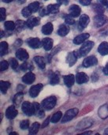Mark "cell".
<instances>
[{"label": "cell", "mask_w": 108, "mask_h": 135, "mask_svg": "<svg viewBox=\"0 0 108 135\" xmlns=\"http://www.w3.org/2000/svg\"><path fill=\"white\" fill-rule=\"evenodd\" d=\"M56 103H57L56 97H47V98L44 99L42 101L41 106H42V108L44 110L50 111V110H51L52 108H55V106L56 105Z\"/></svg>", "instance_id": "1"}, {"label": "cell", "mask_w": 108, "mask_h": 135, "mask_svg": "<svg viewBox=\"0 0 108 135\" xmlns=\"http://www.w3.org/2000/svg\"><path fill=\"white\" fill-rule=\"evenodd\" d=\"M94 46V43L92 41H87L85 42L81 47V49L78 51V54L80 57H83L87 55V54L92 50V48Z\"/></svg>", "instance_id": "2"}, {"label": "cell", "mask_w": 108, "mask_h": 135, "mask_svg": "<svg viewBox=\"0 0 108 135\" xmlns=\"http://www.w3.org/2000/svg\"><path fill=\"white\" fill-rule=\"evenodd\" d=\"M21 108H22L23 112L28 116H32V115L36 113L33 104H31L28 101H25L22 104Z\"/></svg>", "instance_id": "3"}, {"label": "cell", "mask_w": 108, "mask_h": 135, "mask_svg": "<svg viewBox=\"0 0 108 135\" xmlns=\"http://www.w3.org/2000/svg\"><path fill=\"white\" fill-rule=\"evenodd\" d=\"M77 114H78V109L77 108H72V109L67 111L66 112V114L64 115V116L62 117V123H65L66 122H69V121L72 120Z\"/></svg>", "instance_id": "4"}, {"label": "cell", "mask_w": 108, "mask_h": 135, "mask_svg": "<svg viewBox=\"0 0 108 135\" xmlns=\"http://www.w3.org/2000/svg\"><path fill=\"white\" fill-rule=\"evenodd\" d=\"M107 21V17L102 14H98L94 17V23L96 27H101Z\"/></svg>", "instance_id": "5"}, {"label": "cell", "mask_w": 108, "mask_h": 135, "mask_svg": "<svg viewBox=\"0 0 108 135\" xmlns=\"http://www.w3.org/2000/svg\"><path fill=\"white\" fill-rule=\"evenodd\" d=\"M78 57H80L79 54H78V51L70 52L68 55V56H67V62L69 63L70 66H73L76 63L77 59Z\"/></svg>", "instance_id": "6"}, {"label": "cell", "mask_w": 108, "mask_h": 135, "mask_svg": "<svg viewBox=\"0 0 108 135\" xmlns=\"http://www.w3.org/2000/svg\"><path fill=\"white\" fill-rule=\"evenodd\" d=\"M98 62V60L95 57V56H89L87 57L84 62H83V66L86 68L88 67H90L92 66H94V65H96Z\"/></svg>", "instance_id": "7"}, {"label": "cell", "mask_w": 108, "mask_h": 135, "mask_svg": "<svg viewBox=\"0 0 108 135\" xmlns=\"http://www.w3.org/2000/svg\"><path fill=\"white\" fill-rule=\"evenodd\" d=\"M43 89V85L42 84H38L36 85H33L31 87L30 90H29V94L31 96V97H36L39 93H40L41 89Z\"/></svg>", "instance_id": "8"}, {"label": "cell", "mask_w": 108, "mask_h": 135, "mask_svg": "<svg viewBox=\"0 0 108 135\" xmlns=\"http://www.w3.org/2000/svg\"><path fill=\"white\" fill-rule=\"evenodd\" d=\"M27 43L28 44L29 47H31L32 48H40L42 45V43L40 42V40L38 38H29L27 40Z\"/></svg>", "instance_id": "9"}, {"label": "cell", "mask_w": 108, "mask_h": 135, "mask_svg": "<svg viewBox=\"0 0 108 135\" xmlns=\"http://www.w3.org/2000/svg\"><path fill=\"white\" fill-rule=\"evenodd\" d=\"M36 79V76L32 72H28L27 74H25L23 78H22V81L24 84H27V85H29V84H32L34 82Z\"/></svg>", "instance_id": "10"}, {"label": "cell", "mask_w": 108, "mask_h": 135, "mask_svg": "<svg viewBox=\"0 0 108 135\" xmlns=\"http://www.w3.org/2000/svg\"><path fill=\"white\" fill-rule=\"evenodd\" d=\"M16 56L18 59L21 61H25L26 59H28V54L26 50L20 48L16 51Z\"/></svg>", "instance_id": "11"}, {"label": "cell", "mask_w": 108, "mask_h": 135, "mask_svg": "<svg viewBox=\"0 0 108 135\" xmlns=\"http://www.w3.org/2000/svg\"><path fill=\"white\" fill-rule=\"evenodd\" d=\"M17 115V109L14 108V106H10L7 108L6 112V116L7 119H14Z\"/></svg>", "instance_id": "12"}, {"label": "cell", "mask_w": 108, "mask_h": 135, "mask_svg": "<svg viewBox=\"0 0 108 135\" xmlns=\"http://www.w3.org/2000/svg\"><path fill=\"white\" fill-rule=\"evenodd\" d=\"M69 13L73 17H77L81 14V8L77 5H72L69 9Z\"/></svg>", "instance_id": "13"}, {"label": "cell", "mask_w": 108, "mask_h": 135, "mask_svg": "<svg viewBox=\"0 0 108 135\" xmlns=\"http://www.w3.org/2000/svg\"><path fill=\"white\" fill-rule=\"evenodd\" d=\"M89 21H90V19L88 15H86V14L81 15V17H80V20H79V28L81 29L86 28L89 23Z\"/></svg>", "instance_id": "14"}, {"label": "cell", "mask_w": 108, "mask_h": 135, "mask_svg": "<svg viewBox=\"0 0 108 135\" xmlns=\"http://www.w3.org/2000/svg\"><path fill=\"white\" fill-rule=\"evenodd\" d=\"M89 81V77L85 73H78L76 75V81L77 84H84L88 82Z\"/></svg>", "instance_id": "15"}, {"label": "cell", "mask_w": 108, "mask_h": 135, "mask_svg": "<svg viewBox=\"0 0 108 135\" xmlns=\"http://www.w3.org/2000/svg\"><path fill=\"white\" fill-rule=\"evenodd\" d=\"M89 38V33H83V34H81V35L77 36V37H75L73 40V43L75 44H81V43H83L85 40H88Z\"/></svg>", "instance_id": "16"}, {"label": "cell", "mask_w": 108, "mask_h": 135, "mask_svg": "<svg viewBox=\"0 0 108 135\" xmlns=\"http://www.w3.org/2000/svg\"><path fill=\"white\" fill-rule=\"evenodd\" d=\"M63 78H64V83L67 87H71L74 84V81H75L74 75H73V74L66 75L63 77Z\"/></svg>", "instance_id": "17"}, {"label": "cell", "mask_w": 108, "mask_h": 135, "mask_svg": "<svg viewBox=\"0 0 108 135\" xmlns=\"http://www.w3.org/2000/svg\"><path fill=\"white\" fill-rule=\"evenodd\" d=\"M42 46L46 51H50L53 47V40L51 38H44L42 41Z\"/></svg>", "instance_id": "18"}, {"label": "cell", "mask_w": 108, "mask_h": 135, "mask_svg": "<svg viewBox=\"0 0 108 135\" xmlns=\"http://www.w3.org/2000/svg\"><path fill=\"white\" fill-rule=\"evenodd\" d=\"M39 24H40V19H39L38 17H31V18H29V19L26 21V23H25V25H26L29 28H32L33 27L38 25Z\"/></svg>", "instance_id": "19"}, {"label": "cell", "mask_w": 108, "mask_h": 135, "mask_svg": "<svg viewBox=\"0 0 108 135\" xmlns=\"http://www.w3.org/2000/svg\"><path fill=\"white\" fill-rule=\"evenodd\" d=\"M98 51L102 55H107L108 54V43L107 42H103L100 44L98 47Z\"/></svg>", "instance_id": "20"}, {"label": "cell", "mask_w": 108, "mask_h": 135, "mask_svg": "<svg viewBox=\"0 0 108 135\" xmlns=\"http://www.w3.org/2000/svg\"><path fill=\"white\" fill-rule=\"evenodd\" d=\"M59 5L60 4H51L47 6V9L48 13H56L59 11Z\"/></svg>", "instance_id": "21"}, {"label": "cell", "mask_w": 108, "mask_h": 135, "mask_svg": "<svg viewBox=\"0 0 108 135\" xmlns=\"http://www.w3.org/2000/svg\"><path fill=\"white\" fill-rule=\"evenodd\" d=\"M53 31V25L51 23H47L42 28V32L45 35H49Z\"/></svg>", "instance_id": "22"}, {"label": "cell", "mask_w": 108, "mask_h": 135, "mask_svg": "<svg viewBox=\"0 0 108 135\" xmlns=\"http://www.w3.org/2000/svg\"><path fill=\"white\" fill-rule=\"evenodd\" d=\"M69 32H70V28L66 25H62L59 27V28L58 30V34L61 36H65L68 34Z\"/></svg>", "instance_id": "23"}, {"label": "cell", "mask_w": 108, "mask_h": 135, "mask_svg": "<svg viewBox=\"0 0 108 135\" xmlns=\"http://www.w3.org/2000/svg\"><path fill=\"white\" fill-rule=\"evenodd\" d=\"M99 115L100 117L105 119L108 117V105H104L101 107L99 110Z\"/></svg>", "instance_id": "24"}, {"label": "cell", "mask_w": 108, "mask_h": 135, "mask_svg": "<svg viewBox=\"0 0 108 135\" xmlns=\"http://www.w3.org/2000/svg\"><path fill=\"white\" fill-rule=\"evenodd\" d=\"M34 61L36 62V63L37 64V66L40 68V69H44L45 68V62L43 60V58L41 56H36L34 58Z\"/></svg>", "instance_id": "25"}, {"label": "cell", "mask_w": 108, "mask_h": 135, "mask_svg": "<svg viewBox=\"0 0 108 135\" xmlns=\"http://www.w3.org/2000/svg\"><path fill=\"white\" fill-rule=\"evenodd\" d=\"M10 87V83L8 81H0V89L2 93H6L8 89Z\"/></svg>", "instance_id": "26"}, {"label": "cell", "mask_w": 108, "mask_h": 135, "mask_svg": "<svg viewBox=\"0 0 108 135\" xmlns=\"http://www.w3.org/2000/svg\"><path fill=\"white\" fill-rule=\"evenodd\" d=\"M62 117V113L61 112H57L56 113H55L53 115V116L51 117V122L53 123H58Z\"/></svg>", "instance_id": "27"}, {"label": "cell", "mask_w": 108, "mask_h": 135, "mask_svg": "<svg viewBox=\"0 0 108 135\" xmlns=\"http://www.w3.org/2000/svg\"><path fill=\"white\" fill-rule=\"evenodd\" d=\"M39 129H40V124L38 123H34L29 129V134H36L39 131Z\"/></svg>", "instance_id": "28"}, {"label": "cell", "mask_w": 108, "mask_h": 135, "mask_svg": "<svg viewBox=\"0 0 108 135\" xmlns=\"http://www.w3.org/2000/svg\"><path fill=\"white\" fill-rule=\"evenodd\" d=\"M8 51V44L6 42H1L0 44V52L1 55H4Z\"/></svg>", "instance_id": "29"}, {"label": "cell", "mask_w": 108, "mask_h": 135, "mask_svg": "<svg viewBox=\"0 0 108 135\" xmlns=\"http://www.w3.org/2000/svg\"><path fill=\"white\" fill-rule=\"evenodd\" d=\"M22 99H23V93L20 91V92H18L17 94L15 95V97L13 98V102L16 105H19V104L21 102Z\"/></svg>", "instance_id": "30"}, {"label": "cell", "mask_w": 108, "mask_h": 135, "mask_svg": "<svg viewBox=\"0 0 108 135\" xmlns=\"http://www.w3.org/2000/svg\"><path fill=\"white\" fill-rule=\"evenodd\" d=\"M28 8L31 9V11L32 13H35V12H36L39 9V8H40V3L38 2H32V3H31V4L28 5Z\"/></svg>", "instance_id": "31"}, {"label": "cell", "mask_w": 108, "mask_h": 135, "mask_svg": "<svg viewBox=\"0 0 108 135\" xmlns=\"http://www.w3.org/2000/svg\"><path fill=\"white\" fill-rule=\"evenodd\" d=\"M4 26L5 28L9 30V31H13L14 30L15 28V23L11 21H6L5 24H4Z\"/></svg>", "instance_id": "32"}, {"label": "cell", "mask_w": 108, "mask_h": 135, "mask_svg": "<svg viewBox=\"0 0 108 135\" xmlns=\"http://www.w3.org/2000/svg\"><path fill=\"white\" fill-rule=\"evenodd\" d=\"M94 10L98 13V14H102L104 11H105V9L104 8L103 6H101L100 4H96L94 6Z\"/></svg>", "instance_id": "33"}, {"label": "cell", "mask_w": 108, "mask_h": 135, "mask_svg": "<svg viewBox=\"0 0 108 135\" xmlns=\"http://www.w3.org/2000/svg\"><path fill=\"white\" fill-rule=\"evenodd\" d=\"M58 82H59V78H58V76L57 74H52L51 77L50 78V83H51V85H55L58 84Z\"/></svg>", "instance_id": "34"}, {"label": "cell", "mask_w": 108, "mask_h": 135, "mask_svg": "<svg viewBox=\"0 0 108 135\" xmlns=\"http://www.w3.org/2000/svg\"><path fill=\"white\" fill-rule=\"evenodd\" d=\"M32 12L31 11V9L28 8V6H27V7H24L23 9H22V11H21V13H22V15L24 17H29L30 15H31V13H32Z\"/></svg>", "instance_id": "35"}, {"label": "cell", "mask_w": 108, "mask_h": 135, "mask_svg": "<svg viewBox=\"0 0 108 135\" xmlns=\"http://www.w3.org/2000/svg\"><path fill=\"white\" fill-rule=\"evenodd\" d=\"M20 127L22 130H27V129H28V127H29V121L27 120V119L21 121V124H20Z\"/></svg>", "instance_id": "36"}, {"label": "cell", "mask_w": 108, "mask_h": 135, "mask_svg": "<svg viewBox=\"0 0 108 135\" xmlns=\"http://www.w3.org/2000/svg\"><path fill=\"white\" fill-rule=\"evenodd\" d=\"M9 65L11 66L12 69L16 70L17 68V66H18V62H17V59H15L13 58H11V59H9Z\"/></svg>", "instance_id": "37"}, {"label": "cell", "mask_w": 108, "mask_h": 135, "mask_svg": "<svg viewBox=\"0 0 108 135\" xmlns=\"http://www.w3.org/2000/svg\"><path fill=\"white\" fill-rule=\"evenodd\" d=\"M8 66H9L8 62H6V61H2L1 63H0V70L1 71H4V70H7Z\"/></svg>", "instance_id": "38"}, {"label": "cell", "mask_w": 108, "mask_h": 135, "mask_svg": "<svg viewBox=\"0 0 108 135\" xmlns=\"http://www.w3.org/2000/svg\"><path fill=\"white\" fill-rule=\"evenodd\" d=\"M65 21H66V24H68V25H73L74 24V20H73V17L72 16H67L66 17V19H65Z\"/></svg>", "instance_id": "39"}, {"label": "cell", "mask_w": 108, "mask_h": 135, "mask_svg": "<svg viewBox=\"0 0 108 135\" xmlns=\"http://www.w3.org/2000/svg\"><path fill=\"white\" fill-rule=\"evenodd\" d=\"M6 9L4 8H1L0 9V20L2 21L6 19Z\"/></svg>", "instance_id": "40"}, {"label": "cell", "mask_w": 108, "mask_h": 135, "mask_svg": "<svg viewBox=\"0 0 108 135\" xmlns=\"http://www.w3.org/2000/svg\"><path fill=\"white\" fill-rule=\"evenodd\" d=\"M31 65L29 64V63H28V62H24V63H23L21 66V69L22 70H27L28 69H31V66H30Z\"/></svg>", "instance_id": "41"}, {"label": "cell", "mask_w": 108, "mask_h": 135, "mask_svg": "<svg viewBox=\"0 0 108 135\" xmlns=\"http://www.w3.org/2000/svg\"><path fill=\"white\" fill-rule=\"evenodd\" d=\"M48 13V12H47V8L45 9V8H42L41 9H40V16H45V15H47Z\"/></svg>", "instance_id": "42"}, {"label": "cell", "mask_w": 108, "mask_h": 135, "mask_svg": "<svg viewBox=\"0 0 108 135\" xmlns=\"http://www.w3.org/2000/svg\"><path fill=\"white\" fill-rule=\"evenodd\" d=\"M92 0H80V2L83 5V6H89L91 3Z\"/></svg>", "instance_id": "43"}, {"label": "cell", "mask_w": 108, "mask_h": 135, "mask_svg": "<svg viewBox=\"0 0 108 135\" xmlns=\"http://www.w3.org/2000/svg\"><path fill=\"white\" fill-rule=\"evenodd\" d=\"M17 27L18 28H22V27L24 25V21H17Z\"/></svg>", "instance_id": "44"}, {"label": "cell", "mask_w": 108, "mask_h": 135, "mask_svg": "<svg viewBox=\"0 0 108 135\" xmlns=\"http://www.w3.org/2000/svg\"><path fill=\"white\" fill-rule=\"evenodd\" d=\"M69 1L70 0H57V2H58V4H60V5H67L68 4V2H69Z\"/></svg>", "instance_id": "45"}, {"label": "cell", "mask_w": 108, "mask_h": 135, "mask_svg": "<svg viewBox=\"0 0 108 135\" xmlns=\"http://www.w3.org/2000/svg\"><path fill=\"white\" fill-rule=\"evenodd\" d=\"M37 115H38V116L40 117V118H42L43 116H44V112L43 111V110H40L38 112H37Z\"/></svg>", "instance_id": "46"}, {"label": "cell", "mask_w": 108, "mask_h": 135, "mask_svg": "<svg viewBox=\"0 0 108 135\" xmlns=\"http://www.w3.org/2000/svg\"><path fill=\"white\" fill-rule=\"evenodd\" d=\"M49 123H50V118H47L45 121H44V123H43V127H46L48 124H49Z\"/></svg>", "instance_id": "47"}, {"label": "cell", "mask_w": 108, "mask_h": 135, "mask_svg": "<svg viewBox=\"0 0 108 135\" xmlns=\"http://www.w3.org/2000/svg\"><path fill=\"white\" fill-rule=\"evenodd\" d=\"M99 1H100V2H102L103 5L108 7V0H99Z\"/></svg>", "instance_id": "48"}, {"label": "cell", "mask_w": 108, "mask_h": 135, "mask_svg": "<svg viewBox=\"0 0 108 135\" xmlns=\"http://www.w3.org/2000/svg\"><path fill=\"white\" fill-rule=\"evenodd\" d=\"M104 74L106 75H108V62L107 63L106 66L104 67Z\"/></svg>", "instance_id": "49"}, {"label": "cell", "mask_w": 108, "mask_h": 135, "mask_svg": "<svg viewBox=\"0 0 108 135\" xmlns=\"http://www.w3.org/2000/svg\"><path fill=\"white\" fill-rule=\"evenodd\" d=\"M17 2L18 3H20V4H22V3H24L26 0H17Z\"/></svg>", "instance_id": "50"}, {"label": "cell", "mask_w": 108, "mask_h": 135, "mask_svg": "<svg viewBox=\"0 0 108 135\" xmlns=\"http://www.w3.org/2000/svg\"><path fill=\"white\" fill-rule=\"evenodd\" d=\"M4 2H6V3H9V2H11L13 0H2Z\"/></svg>", "instance_id": "51"}, {"label": "cell", "mask_w": 108, "mask_h": 135, "mask_svg": "<svg viewBox=\"0 0 108 135\" xmlns=\"http://www.w3.org/2000/svg\"><path fill=\"white\" fill-rule=\"evenodd\" d=\"M105 134H108V129H107V130L105 131Z\"/></svg>", "instance_id": "52"}]
</instances>
